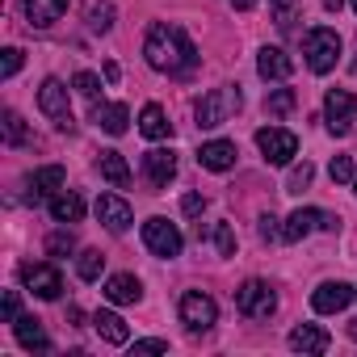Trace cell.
<instances>
[{
    "label": "cell",
    "mask_w": 357,
    "mask_h": 357,
    "mask_svg": "<svg viewBox=\"0 0 357 357\" xmlns=\"http://www.w3.org/2000/svg\"><path fill=\"white\" fill-rule=\"evenodd\" d=\"M143 55L155 72H168V76H190L198 68V47L190 43V34L181 26H151Z\"/></svg>",
    "instance_id": "cell-1"
},
{
    "label": "cell",
    "mask_w": 357,
    "mask_h": 357,
    "mask_svg": "<svg viewBox=\"0 0 357 357\" xmlns=\"http://www.w3.org/2000/svg\"><path fill=\"white\" fill-rule=\"evenodd\" d=\"M240 105H244L240 89H236V84H219V89H211V93H202V101L194 105V118H198L202 130H215V126L231 122V118L240 114Z\"/></svg>",
    "instance_id": "cell-2"
},
{
    "label": "cell",
    "mask_w": 357,
    "mask_h": 357,
    "mask_svg": "<svg viewBox=\"0 0 357 357\" xmlns=\"http://www.w3.org/2000/svg\"><path fill=\"white\" fill-rule=\"evenodd\" d=\"M303 55H307V68H311L315 76L332 72V68H336V59H340V34H336V30H328V26L307 30V38H303Z\"/></svg>",
    "instance_id": "cell-3"
},
{
    "label": "cell",
    "mask_w": 357,
    "mask_h": 357,
    "mask_svg": "<svg viewBox=\"0 0 357 357\" xmlns=\"http://www.w3.org/2000/svg\"><path fill=\"white\" fill-rule=\"evenodd\" d=\"M236 307H240V315H248V319H269V315L278 311V294H273L269 282L248 278V282L236 290Z\"/></svg>",
    "instance_id": "cell-4"
},
{
    "label": "cell",
    "mask_w": 357,
    "mask_h": 357,
    "mask_svg": "<svg viewBox=\"0 0 357 357\" xmlns=\"http://www.w3.org/2000/svg\"><path fill=\"white\" fill-rule=\"evenodd\" d=\"M257 147H261V155L269 160V164H290L294 155H298V135L294 130H286V126H261L257 130Z\"/></svg>",
    "instance_id": "cell-5"
},
{
    "label": "cell",
    "mask_w": 357,
    "mask_h": 357,
    "mask_svg": "<svg viewBox=\"0 0 357 357\" xmlns=\"http://www.w3.org/2000/svg\"><path fill=\"white\" fill-rule=\"evenodd\" d=\"M38 109L59 126V130H72V105H68V84L47 76L43 89H38Z\"/></svg>",
    "instance_id": "cell-6"
},
{
    "label": "cell",
    "mask_w": 357,
    "mask_h": 357,
    "mask_svg": "<svg viewBox=\"0 0 357 357\" xmlns=\"http://www.w3.org/2000/svg\"><path fill=\"white\" fill-rule=\"evenodd\" d=\"M324 118H328V130H332V135H349L353 122H357V93L332 89V93L324 97Z\"/></svg>",
    "instance_id": "cell-7"
},
{
    "label": "cell",
    "mask_w": 357,
    "mask_h": 357,
    "mask_svg": "<svg viewBox=\"0 0 357 357\" xmlns=\"http://www.w3.org/2000/svg\"><path fill=\"white\" fill-rule=\"evenodd\" d=\"M315 227H324V231H336V215H328V211H315V206H298L290 219H286V227H282V240L286 244H298L303 236H311Z\"/></svg>",
    "instance_id": "cell-8"
},
{
    "label": "cell",
    "mask_w": 357,
    "mask_h": 357,
    "mask_svg": "<svg viewBox=\"0 0 357 357\" xmlns=\"http://www.w3.org/2000/svg\"><path fill=\"white\" fill-rule=\"evenodd\" d=\"M143 244H147L155 257H181V248H185L181 231H176L168 219H147V223H143Z\"/></svg>",
    "instance_id": "cell-9"
},
{
    "label": "cell",
    "mask_w": 357,
    "mask_h": 357,
    "mask_svg": "<svg viewBox=\"0 0 357 357\" xmlns=\"http://www.w3.org/2000/svg\"><path fill=\"white\" fill-rule=\"evenodd\" d=\"M181 319H185V328H194V332H206V328H215V319H219V307H215V298H211V294H202V290H190V294H181Z\"/></svg>",
    "instance_id": "cell-10"
},
{
    "label": "cell",
    "mask_w": 357,
    "mask_h": 357,
    "mask_svg": "<svg viewBox=\"0 0 357 357\" xmlns=\"http://www.w3.org/2000/svg\"><path fill=\"white\" fill-rule=\"evenodd\" d=\"M22 282H26L38 298H47V303L63 294V278H59L55 265H22Z\"/></svg>",
    "instance_id": "cell-11"
},
{
    "label": "cell",
    "mask_w": 357,
    "mask_h": 357,
    "mask_svg": "<svg viewBox=\"0 0 357 357\" xmlns=\"http://www.w3.org/2000/svg\"><path fill=\"white\" fill-rule=\"evenodd\" d=\"M353 286L349 282H324L315 294H311V307L319 311V315H336V311H344L349 303H353Z\"/></svg>",
    "instance_id": "cell-12"
},
{
    "label": "cell",
    "mask_w": 357,
    "mask_h": 357,
    "mask_svg": "<svg viewBox=\"0 0 357 357\" xmlns=\"http://www.w3.org/2000/svg\"><path fill=\"white\" fill-rule=\"evenodd\" d=\"M143 172H147V181H151L155 190H164L172 176H176V155H172V151H164V147H155V151H147V155H143Z\"/></svg>",
    "instance_id": "cell-13"
},
{
    "label": "cell",
    "mask_w": 357,
    "mask_h": 357,
    "mask_svg": "<svg viewBox=\"0 0 357 357\" xmlns=\"http://www.w3.org/2000/svg\"><path fill=\"white\" fill-rule=\"evenodd\" d=\"M198 164L211 168V172H227V168L236 164V143H231V139H211V143H202V147H198Z\"/></svg>",
    "instance_id": "cell-14"
},
{
    "label": "cell",
    "mask_w": 357,
    "mask_h": 357,
    "mask_svg": "<svg viewBox=\"0 0 357 357\" xmlns=\"http://www.w3.org/2000/svg\"><path fill=\"white\" fill-rule=\"evenodd\" d=\"M257 72H261L265 80H290V76H294V59H290L282 47H265V51L257 55Z\"/></svg>",
    "instance_id": "cell-15"
},
{
    "label": "cell",
    "mask_w": 357,
    "mask_h": 357,
    "mask_svg": "<svg viewBox=\"0 0 357 357\" xmlns=\"http://www.w3.org/2000/svg\"><path fill=\"white\" fill-rule=\"evenodd\" d=\"M97 219H101L109 231H126V227H130V206H126V198L101 194V198H97Z\"/></svg>",
    "instance_id": "cell-16"
},
{
    "label": "cell",
    "mask_w": 357,
    "mask_h": 357,
    "mask_svg": "<svg viewBox=\"0 0 357 357\" xmlns=\"http://www.w3.org/2000/svg\"><path fill=\"white\" fill-rule=\"evenodd\" d=\"M68 5L72 0H26V17H30L34 30H47V26H55L68 13Z\"/></svg>",
    "instance_id": "cell-17"
},
{
    "label": "cell",
    "mask_w": 357,
    "mask_h": 357,
    "mask_svg": "<svg viewBox=\"0 0 357 357\" xmlns=\"http://www.w3.org/2000/svg\"><path fill=\"white\" fill-rule=\"evenodd\" d=\"M13 332H17V344L30 349V353H34V349H38V353L51 349V336L43 332V324H38L34 315H17V319H13Z\"/></svg>",
    "instance_id": "cell-18"
},
{
    "label": "cell",
    "mask_w": 357,
    "mask_h": 357,
    "mask_svg": "<svg viewBox=\"0 0 357 357\" xmlns=\"http://www.w3.org/2000/svg\"><path fill=\"white\" fill-rule=\"evenodd\" d=\"M328 344H332V336L319 324H298L290 332V349H298V353H328Z\"/></svg>",
    "instance_id": "cell-19"
},
{
    "label": "cell",
    "mask_w": 357,
    "mask_h": 357,
    "mask_svg": "<svg viewBox=\"0 0 357 357\" xmlns=\"http://www.w3.org/2000/svg\"><path fill=\"white\" fill-rule=\"evenodd\" d=\"M105 298L118 303V307H126V303H139V298H143V286H139L135 273H114V278L105 282Z\"/></svg>",
    "instance_id": "cell-20"
},
{
    "label": "cell",
    "mask_w": 357,
    "mask_h": 357,
    "mask_svg": "<svg viewBox=\"0 0 357 357\" xmlns=\"http://www.w3.org/2000/svg\"><path fill=\"white\" fill-rule=\"evenodd\" d=\"M30 198L38 202V198H55V190L63 185V168L59 164H47V168H38V172H30Z\"/></svg>",
    "instance_id": "cell-21"
},
{
    "label": "cell",
    "mask_w": 357,
    "mask_h": 357,
    "mask_svg": "<svg viewBox=\"0 0 357 357\" xmlns=\"http://www.w3.org/2000/svg\"><path fill=\"white\" fill-rule=\"evenodd\" d=\"M93 328L101 332V340H105V344H126V340H130L126 319H122V315H114V311H97V315H93Z\"/></svg>",
    "instance_id": "cell-22"
},
{
    "label": "cell",
    "mask_w": 357,
    "mask_h": 357,
    "mask_svg": "<svg viewBox=\"0 0 357 357\" xmlns=\"http://www.w3.org/2000/svg\"><path fill=\"white\" fill-rule=\"evenodd\" d=\"M93 122H97L105 135H126L130 109H126V105H93Z\"/></svg>",
    "instance_id": "cell-23"
},
{
    "label": "cell",
    "mask_w": 357,
    "mask_h": 357,
    "mask_svg": "<svg viewBox=\"0 0 357 357\" xmlns=\"http://www.w3.org/2000/svg\"><path fill=\"white\" fill-rule=\"evenodd\" d=\"M97 168H101V176L109 185H130V164L122 160V151H101V160H97Z\"/></svg>",
    "instance_id": "cell-24"
},
{
    "label": "cell",
    "mask_w": 357,
    "mask_h": 357,
    "mask_svg": "<svg viewBox=\"0 0 357 357\" xmlns=\"http://www.w3.org/2000/svg\"><path fill=\"white\" fill-rule=\"evenodd\" d=\"M51 219L55 223H80L84 219V198L80 194H55L51 198Z\"/></svg>",
    "instance_id": "cell-25"
},
{
    "label": "cell",
    "mask_w": 357,
    "mask_h": 357,
    "mask_svg": "<svg viewBox=\"0 0 357 357\" xmlns=\"http://www.w3.org/2000/svg\"><path fill=\"white\" fill-rule=\"evenodd\" d=\"M139 130H143L147 139H168L172 122L164 118V109H160L155 101H147V105H143V114H139Z\"/></svg>",
    "instance_id": "cell-26"
},
{
    "label": "cell",
    "mask_w": 357,
    "mask_h": 357,
    "mask_svg": "<svg viewBox=\"0 0 357 357\" xmlns=\"http://www.w3.org/2000/svg\"><path fill=\"white\" fill-rule=\"evenodd\" d=\"M198 240H215V252H219V257H231V252H236V231H231V223H211V227L198 223Z\"/></svg>",
    "instance_id": "cell-27"
},
{
    "label": "cell",
    "mask_w": 357,
    "mask_h": 357,
    "mask_svg": "<svg viewBox=\"0 0 357 357\" xmlns=\"http://www.w3.org/2000/svg\"><path fill=\"white\" fill-rule=\"evenodd\" d=\"M0 126H5V143H9V147H22V143L30 139V130H26V122H22L17 109H5V122H0Z\"/></svg>",
    "instance_id": "cell-28"
},
{
    "label": "cell",
    "mask_w": 357,
    "mask_h": 357,
    "mask_svg": "<svg viewBox=\"0 0 357 357\" xmlns=\"http://www.w3.org/2000/svg\"><path fill=\"white\" fill-rule=\"evenodd\" d=\"M294 109V89H273L269 97H265V114L269 118H286Z\"/></svg>",
    "instance_id": "cell-29"
},
{
    "label": "cell",
    "mask_w": 357,
    "mask_h": 357,
    "mask_svg": "<svg viewBox=\"0 0 357 357\" xmlns=\"http://www.w3.org/2000/svg\"><path fill=\"white\" fill-rule=\"evenodd\" d=\"M101 265H105V257H101L97 248L80 252V261H76V273H80V282H97V278H101Z\"/></svg>",
    "instance_id": "cell-30"
},
{
    "label": "cell",
    "mask_w": 357,
    "mask_h": 357,
    "mask_svg": "<svg viewBox=\"0 0 357 357\" xmlns=\"http://www.w3.org/2000/svg\"><path fill=\"white\" fill-rule=\"evenodd\" d=\"M294 22H298V0H273V26L290 30Z\"/></svg>",
    "instance_id": "cell-31"
},
{
    "label": "cell",
    "mask_w": 357,
    "mask_h": 357,
    "mask_svg": "<svg viewBox=\"0 0 357 357\" xmlns=\"http://www.w3.org/2000/svg\"><path fill=\"white\" fill-rule=\"evenodd\" d=\"M311 176H315V168H311V164L303 160V164H298V168L290 172V181H286V194H303V190L311 185Z\"/></svg>",
    "instance_id": "cell-32"
},
{
    "label": "cell",
    "mask_w": 357,
    "mask_h": 357,
    "mask_svg": "<svg viewBox=\"0 0 357 357\" xmlns=\"http://www.w3.org/2000/svg\"><path fill=\"white\" fill-rule=\"evenodd\" d=\"M72 89H76L80 97H89V101H97V93H101V80H97L93 72H76V80H72Z\"/></svg>",
    "instance_id": "cell-33"
},
{
    "label": "cell",
    "mask_w": 357,
    "mask_h": 357,
    "mask_svg": "<svg viewBox=\"0 0 357 357\" xmlns=\"http://www.w3.org/2000/svg\"><path fill=\"white\" fill-rule=\"evenodd\" d=\"M76 248V236L72 231H55V236H47V252L51 257H68Z\"/></svg>",
    "instance_id": "cell-34"
},
{
    "label": "cell",
    "mask_w": 357,
    "mask_h": 357,
    "mask_svg": "<svg viewBox=\"0 0 357 357\" xmlns=\"http://www.w3.org/2000/svg\"><path fill=\"white\" fill-rule=\"evenodd\" d=\"M328 172H332V181H336V185H349L353 176H357V172H353V160H349V155H336Z\"/></svg>",
    "instance_id": "cell-35"
},
{
    "label": "cell",
    "mask_w": 357,
    "mask_h": 357,
    "mask_svg": "<svg viewBox=\"0 0 357 357\" xmlns=\"http://www.w3.org/2000/svg\"><path fill=\"white\" fill-rule=\"evenodd\" d=\"M89 26H93L97 34H109V30H114V5H97V9H93V22H89Z\"/></svg>",
    "instance_id": "cell-36"
},
{
    "label": "cell",
    "mask_w": 357,
    "mask_h": 357,
    "mask_svg": "<svg viewBox=\"0 0 357 357\" xmlns=\"http://www.w3.org/2000/svg\"><path fill=\"white\" fill-rule=\"evenodd\" d=\"M17 72H22V51H17V47H9V51H5V68H0V76L13 80Z\"/></svg>",
    "instance_id": "cell-37"
},
{
    "label": "cell",
    "mask_w": 357,
    "mask_h": 357,
    "mask_svg": "<svg viewBox=\"0 0 357 357\" xmlns=\"http://www.w3.org/2000/svg\"><path fill=\"white\" fill-rule=\"evenodd\" d=\"M181 211H185V215H202V211H206V198H202V194H185V198H181Z\"/></svg>",
    "instance_id": "cell-38"
},
{
    "label": "cell",
    "mask_w": 357,
    "mask_h": 357,
    "mask_svg": "<svg viewBox=\"0 0 357 357\" xmlns=\"http://www.w3.org/2000/svg\"><path fill=\"white\" fill-rule=\"evenodd\" d=\"M261 240H282V227L273 215H261Z\"/></svg>",
    "instance_id": "cell-39"
},
{
    "label": "cell",
    "mask_w": 357,
    "mask_h": 357,
    "mask_svg": "<svg viewBox=\"0 0 357 357\" xmlns=\"http://www.w3.org/2000/svg\"><path fill=\"white\" fill-rule=\"evenodd\" d=\"M17 315H22V298H17V290H9V294H5V319L13 324Z\"/></svg>",
    "instance_id": "cell-40"
},
{
    "label": "cell",
    "mask_w": 357,
    "mask_h": 357,
    "mask_svg": "<svg viewBox=\"0 0 357 357\" xmlns=\"http://www.w3.org/2000/svg\"><path fill=\"white\" fill-rule=\"evenodd\" d=\"M168 340H135V353H164Z\"/></svg>",
    "instance_id": "cell-41"
},
{
    "label": "cell",
    "mask_w": 357,
    "mask_h": 357,
    "mask_svg": "<svg viewBox=\"0 0 357 357\" xmlns=\"http://www.w3.org/2000/svg\"><path fill=\"white\" fill-rule=\"evenodd\" d=\"M231 5H236V9H252V5H257V0H231Z\"/></svg>",
    "instance_id": "cell-42"
},
{
    "label": "cell",
    "mask_w": 357,
    "mask_h": 357,
    "mask_svg": "<svg viewBox=\"0 0 357 357\" xmlns=\"http://www.w3.org/2000/svg\"><path fill=\"white\" fill-rule=\"evenodd\" d=\"M349 336H353V340H357V319H349Z\"/></svg>",
    "instance_id": "cell-43"
},
{
    "label": "cell",
    "mask_w": 357,
    "mask_h": 357,
    "mask_svg": "<svg viewBox=\"0 0 357 357\" xmlns=\"http://www.w3.org/2000/svg\"><path fill=\"white\" fill-rule=\"evenodd\" d=\"M353 194H357V176H353Z\"/></svg>",
    "instance_id": "cell-44"
},
{
    "label": "cell",
    "mask_w": 357,
    "mask_h": 357,
    "mask_svg": "<svg viewBox=\"0 0 357 357\" xmlns=\"http://www.w3.org/2000/svg\"><path fill=\"white\" fill-rule=\"evenodd\" d=\"M353 13H357V0H353Z\"/></svg>",
    "instance_id": "cell-45"
}]
</instances>
